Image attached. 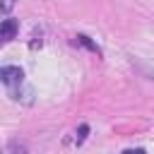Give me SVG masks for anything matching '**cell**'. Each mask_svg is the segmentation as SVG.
<instances>
[{"label":"cell","mask_w":154,"mask_h":154,"mask_svg":"<svg viewBox=\"0 0 154 154\" xmlns=\"http://www.w3.org/2000/svg\"><path fill=\"white\" fill-rule=\"evenodd\" d=\"M0 79H2V84H5V87L22 84V79H24V70H22V67H17V65H5V67L0 70Z\"/></svg>","instance_id":"cell-1"},{"label":"cell","mask_w":154,"mask_h":154,"mask_svg":"<svg viewBox=\"0 0 154 154\" xmlns=\"http://www.w3.org/2000/svg\"><path fill=\"white\" fill-rule=\"evenodd\" d=\"M17 31H19V22L17 19H12V17H7V19H2V26H0V38L7 43V41H12L14 36H17Z\"/></svg>","instance_id":"cell-2"},{"label":"cell","mask_w":154,"mask_h":154,"mask_svg":"<svg viewBox=\"0 0 154 154\" xmlns=\"http://www.w3.org/2000/svg\"><path fill=\"white\" fill-rule=\"evenodd\" d=\"M75 43H79V46H84V48H89L91 53H96V55H101V48H99V46H96V43H94V41H91V38L87 36V34H77V36H75Z\"/></svg>","instance_id":"cell-3"},{"label":"cell","mask_w":154,"mask_h":154,"mask_svg":"<svg viewBox=\"0 0 154 154\" xmlns=\"http://www.w3.org/2000/svg\"><path fill=\"white\" fill-rule=\"evenodd\" d=\"M87 135H89V125H79V130H77V137H75V142H77V144H82Z\"/></svg>","instance_id":"cell-4"},{"label":"cell","mask_w":154,"mask_h":154,"mask_svg":"<svg viewBox=\"0 0 154 154\" xmlns=\"http://www.w3.org/2000/svg\"><path fill=\"white\" fill-rule=\"evenodd\" d=\"M12 2H14V0H2V10H5V12H7V10H10V7H12Z\"/></svg>","instance_id":"cell-5"}]
</instances>
